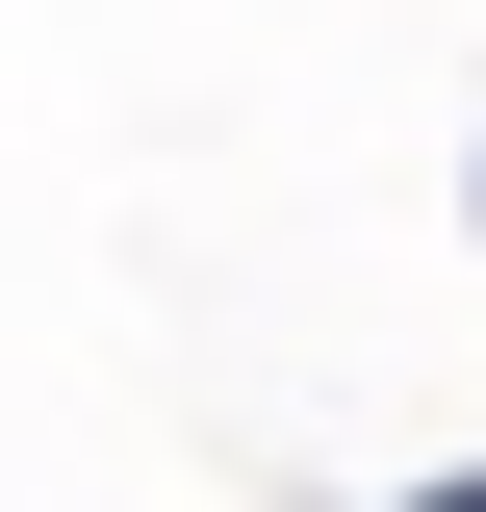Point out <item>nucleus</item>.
Listing matches in <instances>:
<instances>
[{
    "mask_svg": "<svg viewBox=\"0 0 486 512\" xmlns=\"http://www.w3.org/2000/svg\"><path fill=\"white\" fill-rule=\"evenodd\" d=\"M410 512H486V461H461V487H410Z\"/></svg>",
    "mask_w": 486,
    "mask_h": 512,
    "instance_id": "1",
    "label": "nucleus"
}]
</instances>
